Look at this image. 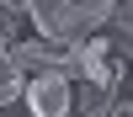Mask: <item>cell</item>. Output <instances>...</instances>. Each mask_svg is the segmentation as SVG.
I'll use <instances>...</instances> for the list:
<instances>
[{
    "instance_id": "1",
    "label": "cell",
    "mask_w": 133,
    "mask_h": 117,
    "mask_svg": "<svg viewBox=\"0 0 133 117\" xmlns=\"http://www.w3.org/2000/svg\"><path fill=\"white\" fill-rule=\"evenodd\" d=\"M117 0H27V21L43 32L48 43H80L96 37Z\"/></svg>"
},
{
    "instance_id": "2",
    "label": "cell",
    "mask_w": 133,
    "mask_h": 117,
    "mask_svg": "<svg viewBox=\"0 0 133 117\" xmlns=\"http://www.w3.org/2000/svg\"><path fill=\"white\" fill-rule=\"evenodd\" d=\"M64 80H107L112 74V48L107 37H80V43H64V64H59Z\"/></svg>"
},
{
    "instance_id": "3",
    "label": "cell",
    "mask_w": 133,
    "mask_h": 117,
    "mask_svg": "<svg viewBox=\"0 0 133 117\" xmlns=\"http://www.w3.org/2000/svg\"><path fill=\"white\" fill-rule=\"evenodd\" d=\"M21 96H27L32 117H69L75 112V91H69L64 74H32Z\"/></svg>"
},
{
    "instance_id": "4",
    "label": "cell",
    "mask_w": 133,
    "mask_h": 117,
    "mask_svg": "<svg viewBox=\"0 0 133 117\" xmlns=\"http://www.w3.org/2000/svg\"><path fill=\"white\" fill-rule=\"evenodd\" d=\"M11 64H16L21 74H59V64H64V43H48V37H37V43H11Z\"/></svg>"
},
{
    "instance_id": "5",
    "label": "cell",
    "mask_w": 133,
    "mask_h": 117,
    "mask_svg": "<svg viewBox=\"0 0 133 117\" xmlns=\"http://www.w3.org/2000/svg\"><path fill=\"white\" fill-rule=\"evenodd\" d=\"M101 37L112 53H123V59H133V0H117L112 11H107L101 21Z\"/></svg>"
},
{
    "instance_id": "6",
    "label": "cell",
    "mask_w": 133,
    "mask_h": 117,
    "mask_svg": "<svg viewBox=\"0 0 133 117\" xmlns=\"http://www.w3.org/2000/svg\"><path fill=\"white\" fill-rule=\"evenodd\" d=\"M21 91H27V74L11 64V48L0 43V101H16Z\"/></svg>"
},
{
    "instance_id": "7",
    "label": "cell",
    "mask_w": 133,
    "mask_h": 117,
    "mask_svg": "<svg viewBox=\"0 0 133 117\" xmlns=\"http://www.w3.org/2000/svg\"><path fill=\"white\" fill-rule=\"evenodd\" d=\"M16 27H27V11L21 5H5V0H0V43H16Z\"/></svg>"
},
{
    "instance_id": "8",
    "label": "cell",
    "mask_w": 133,
    "mask_h": 117,
    "mask_svg": "<svg viewBox=\"0 0 133 117\" xmlns=\"http://www.w3.org/2000/svg\"><path fill=\"white\" fill-rule=\"evenodd\" d=\"M112 117H133V101H117V106H112Z\"/></svg>"
}]
</instances>
